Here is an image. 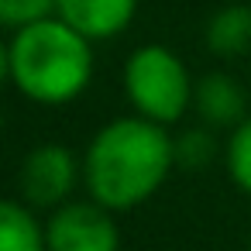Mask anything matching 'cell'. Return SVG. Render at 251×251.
Wrapping results in <instances>:
<instances>
[{"label": "cell", "instance_id": "cell-1", "mask_svg": "<svg viewBox=\"0 0 251 251\" xmlns=\"http://www.w3.org/2000/svg\"><path fill=\"white\" fill-rule=\"evenodd\" d=\"M176 169V148L165 124L141 114L114 117L83 151V182L90 200L124 213L151 200Z\"/></svg>", "mask_w": 251, "mask_h": 251}, {"label": "cell", "instance_id": "cell-2", "mask_svg": "<svg viewBox=\"0 0 251 251\" xmlns=\"http://www.w3.org/2000/svg\"><path fill=\"white\" fill-rule=\"evenodd\" d=\"M93 79V42L69 28L59 14L11 35V83L42 107H66L86 93Z\"/></svg>", "mask_w": 251, "mask_h": 251}, {"label": "cell", "instance_id": "cell-3", "mask_svg": "<svg viewBox=\"0 0 251 251\" xmlns=\"http://www.w3.org/2000/svg\"><path fill=\"white\" fill-rule=\"evenodd\" d=\"M124 97L134 107V114L155 121V124H176L193 107V79L186 62L165 49V45H141L127 55L124 73Z\"/></svg>", "mask_w": 251, "mask_h": 251}, {"label": "cell", "instance_id": "cell-4", "mask_svg": "<svg viewBox=\"0 0 251 251\" xmlns=\"http://www.w3.org/2000/svg\"><path fill=\"white\" fill-rule=\"evenodd\" d=\"M79 176H83V162L73 155V148L59 141H45L25 155L18 172V189L31 210H55L73 200Z\"/></svg>", "mask_w": 251, "mask_h": 251}, {"label": "cell", "instance_id": "cell-5", "mask_svg": "<svg viewBox=\"0 0 251 251\" xmlns=\"http://www.w3.org/2000/svg\"><path fill=\"white\" fill-rule=\"evenodd\" d=\"M49 251H121V230L114 210L97 200H69L45 220Z\"/></svg>", "mask_w": 251, "mask_h": 251}, {"label": "cell", "instance_id": "cell-6", "mask_svg": "<svg viewBox=\"0 0 251 251\" xmlns=\"http://www.w3.org/2000/svg\"><path fill=\"white\" fill-rule=\"evenodd\" d=\"M55 14L90 42L117 38L131 28L138 0H59Z\"/></svg>", "mask_w": 251, "mask_h": 251}, {"label": "cell", "instance_id": "cell-7", "mask_svg": "<svg viewBox=\"0 0 251 251\" xmlns=\"http://www.w3.org/2000/svg\"><path fill=\"white\" fill-rule=\"evenodd\" d=\"M244 107V90L230 73H206L193 86V110L206 127H237L248 117Z\"/></svg>", "mask_w": 251, "mask_h": 251}, {"label": "cell", "instance_id": "cell-8", "mask_svg": "<svg viewBox=\"0 0 251 251\" xmlns=\"http://www.w3.org/2000/svg\"><path fill=\"white\" fill-rule=\"evenodd\" d=\"M203 42L217 59H237L251 52V7L248 4H227L217 14H210L203 28Z\"/></svg>", "mask_w": 251, "mask_h": 251}, {"label": "cell", "instance_id": "cell-9", "mask_svg": "<svg viewBox=\"0 0 251 251\" xmlns=\"http://www.w3.org/2000/svg\"><path fill=\"white\" fill-rule=\"evenodd\" d=\"M0 251H49L45 224L25 200L0 196Z\"/></svg>", "mask_w": 251, "mask_h": 251}, {"label": "cell", "instance_id": "cell-10", "mask_svg": "<svg viewBox=\"0 0 251 251\" xmlns=\"http://www.w3.org/2000/svg\"><path fill=\"white\" fill-rule=\"evenodd\" d=\"M224 165L230 182L251 196V114L237 127H230V138L224 145Z\"/></svg>", "mask_w": 251, "mask_h": 251}, {"label": "cell", "instance_id": "cell-11", "mask_svg": "<svg viewBox=\"0 0 251 251\" xmlns=\"http://www.w3.org/2000/svg\"><path fill=\"white\" fill-rule=\"evenodd\" d=\"M176 148V165L189 169V172H203L213 158H217V138L206 127H189L179 138H172Z\"/></svg>", "mask_w": 251, "mask_h": 251}, {"label": "cell", "instance_id": "cell-12", "mask_svg": "<svg viewBox=\"0 0 251 251\" xmlns=\"http://www.w3.org/2000/svg\"><path fill=\"white\" fill-rule=\"evenodd\" d=\"M59 0H0V28L4 31H21L35 21H45L55 14Z\"/></svg>", "mask_w": 251, "mask_h": 251}, {"label": "cell", "instance_id": "cell-13", "mask_svg": "<svg viewBox=\"0 0 251 251\" xmlns=\"http://www.w3.org/2000/svg\"><path fill=\"white\" fill-rule=\"evenodd\" d=\"M11 83V42L0 38V90Z\"/></svg>", "mask_w": 251, "mask_h": 251}, {"label": "cell", "instance_id": "cell-14", "mask_svg": "<svg viewBox=\"0 0 251 251\" xmlns=\"http://www.w3.org/2000/svg\"><path fill=\"white\" fill-rule=\"evenodd\" d=\"M248 251H251V237H248Z\"/></svg>", "mask_w": 251, "mask_h": 251}]
</instances>
